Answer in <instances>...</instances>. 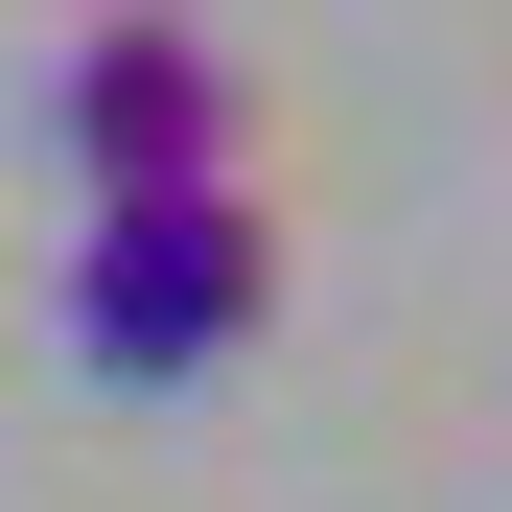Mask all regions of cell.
<instances>
[{"instance_id": "obj_1", "label": "cell", "mask_w": 512, "mask_h": 512, "mask_svg": "<svg viewBox=\"0 0 512 512\" xmlns=\"http://www.w3.org/2000/svg\"><path fill=\"white\" fill-rule=\"evenodd\" d=\"M256 303H280V233H256V187H117L94 256H70V350H94L117 396H187L256 350Z\"/></svg>"}, {"instance_id": "obj_2", "label": "cell", "mask_w": 512, "mask_h": 512, "mask_svg": "<svg viewBox=\"0 0 512 512\" xmlns=\"http://www.w3.org/2000/svg\"><path fill=\"white\" fill-rule=\"evenodd\" d=\"M70 163H94V210L117 187H233V47L210 24H163V0H117L94 47H70Z\"/></svg>"}]
</instances>
